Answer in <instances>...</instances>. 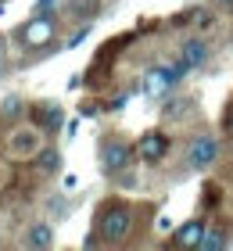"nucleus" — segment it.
I'll return each instance as SVG.
<instances>
[{"instance_id": "f257e3e1", "label": "nucleus", "mask_w": 233, "mask_h": 251, "mask_svg": "<svg viewBox=\"0 0 233 251\" xmlns=\"http://www.w3.org/2000/svg\"><path fill=\"white\" fill-rule=\"evenodd\" d=\"M133 230V208L126 201H108L97 219V237L104 244H122Z\"/></svg>"}, {"instance_id": "f03ea898", "label": "nucleus", "mask_w": 233, "mask_h": 251, "mask_svg": "<svg viewBox=\"0 0 233 251\" xmlns=\"http://www.w3.org/2000/svg\"><path fill=\"white\" fill-rule=\"evenodd\" d=\"M57 36V25H54V18H47V15H36L32 22H26L18 32V43L22 47H29V50H40V47H51Z\"/></svg>"}, {"instance_id": "7ed1b4c3", "label": "nucleus", "mask_w": 233, "mask_h": 251, "mask_svg": "<svg viewBox=\"0 0 233 251\" xmlns=\"http://www.w3.org/2000/svg\"><path fill=\"white\" fill-rule=\"evenodd\" d=\"M186 162H190V169H212L219 162V140L208 133L194 136L190 147H186Z\"/></svg>"}, {"instance_id": "20e7f679", "label": "nucleus", "mask_w": 233, "mask_h": 251, "mask_svg": "<svg viewBox=\"0 0 233 251\" xmlns=\"http://www.w3.org/2000/svg\"><path fill=\"white\" fill-rule=\"evenodd\" d=\"M129 158H133V147L129 144L104 140V147H101V169H104V173H122V169L129 165Z\"/></svg>"}, {"instance_id": "39448f33", "label": "nucleus", "mask_w": 233, "mask_h": 251, "mask_svg": "<svg viewBox=\"0 0 233 251\" xmlns=\"http://www.w3.org/2000/svg\"><path fill=\"white\" fill-rule=\"evenodd\" d=\"M7 151L15 158H32L40 151V129L36 126H26V129H15L7 136Z\"/></svg>"}, {"instance_id": "423d86ee", "label": "nucleus", "mask_w": 233, "mask_h": 251, "mask_svg": "<svg viewBox=\"0 0 233 251\" xmlns=\"http://www.w3.org/2000/svg\"><path fill=\"white\" fill-rule=\"evenodd\" d=\"M165 151H169V136L165 133H158V129H151V133H144L140 136V144H136V154L144 158V162H161L165 158Z\"/></svg>"}, {"instance_id": "0eeeda50", "label": "nucleus", "mask_w": 233, "mask_h": 251, "mask_svg": "<svg viewBox=\"0 0 233 251\" xmlns=\"http://www.w3.org/2000/svg\"><path fill=\"white\" fill-rule=\"evenodd\" d=\"M172 83H176V72H172V68H151L144 75V90L151 97H169Z\"/></svg>"}, {"instance_id": "6e6552de", "label": "nucleus", "mask_w": 233, "mask_h": 251, "mask_svg": "<svg viewBox=\"0 0 233 251\" xmlns=\"http://www.w3.org/2000/svg\"><path fill=\"white\" fill-rule=\"evenodd\" d=\"M180 61L186 68H201L208 61V43L201 36H190V40H183V47H180Z\"/></svg>"}, {"instance_id": "1a4fd4ad", "label": "nucleus", "mask_w": 233, "mask_h": 251, "mask_svg": "<svg viewBox=\"0 0 233 251\" xmlns=\"http://www.w3.org/2000/svg\"><path fill=\"white\" fill-rule=\"evenodd\" d=\"M32 119H43L40 126L43 129H61V122H65V115H61V108L57 104H40V108H32Z\"/></svg>"}, {"instance_id": "9d476101", "label": "nucleus", "mask_w": 233, "mask_h": 251, "mask_svg": "<svg viewBox=\"0 0 233 251\" xmlns=\"http://www.w3.org/2000/svg\"><path fill=\"white\" fill-rule=\"evenodd\" d=\"M201 233H205V226H201V219H194V223H186V226H180V233H176V248H197L201 244Z\"/></svg>"}, {"instance_id": "9b49d317", "label": "nucleus", "mask_w": 233, "mask_h": 251, "mask_svg": "<svg viewBox=\"0 0 233 251\" xmlns=\"http://www.w3.org/2000/svg\"><path fill=\"white\" fill-rule=\"evenodd\" d=\"M36 169L40 173H57V169H61V151H57V147H40L36 151Z\"/></svg>"}, {"instance_id": "f8f14e48", "label": "nucleus", "mask_w": 233, "mask_h": 251, "mask_svg": "<svg viewBox=\"0 0 233 251\" xmlns=\"http://www.w3.org/2000/svg\"><path fill=\"white\" fill-rule=\"evenodd\" d=\"M51 244H54V230H51V226H43V223L32 226V230L26 233V248H40L43 251V248H51Z\"/></svg>"}, {"instance_id": "ddd939ff", "label": "nucleus", "mask_w": 233, "mask_h": 251, "mask_svg": "<svg viewBox=\"0 0 233 251\" xmlns=\"http://www.w3.org/2000/svg\"><path fill=\"white\" fill-rule=\"evenodd\" d=\"M223 244H226V237L219 233V230H212V233H201V244H197V248H201V251H215V248H223Z\"/></svg>"}, {"instance_id": "4468645a", "label": "nucleus", "mask_w": 233, "mask_h": 251, "mask_svg": "<svg viewBox=\"0 0 233 251\" xmlns=\"http://www.w3.org/2000/svg\"><path fill=\"white\" fill-rule=\"evenodd\" d=\"M86 36H90V32H86V29H79V32H76V36H72V40H68V47H79V43H83Z\"/></svg>"}, {"instance_id": "2eb2a0df", "label": "nucleus", "mask_w": 233, "mask_h": 251, "mask_svg": "<svg viewBox=\"0 0 233 251\" xmlns=\"http://www.w3.org/2000/svg\"><path fill=\"white\" fill-rule=\"evenodd\" d=\"M51 7H54V0H40V4H36V15H51Z\"/></svg>"}, {"instance_id": "dca6fc26", "label": "nucleus", "mask_w": 233, "mask_h": 251, "mask_svg": "<svg viewBox=\"0 0 233 251\" xmlns=\"http://www.w3.org/2000/svg\"><path fill=\"white\" fill-rule=\"evenodd\" d=\"M18 108H22L18 97H7V100H4V111H18Z\"/></svg>"}, {"instance_id": "f3484780", "label": "nucleus", "mask_w": 233, "mask_h": 251, "mask_svg": "<svg viewBox=\"0 0 233 251\" xmlns=\"http://www.w3.org/2000/svg\"><path fill=\"white\" fill-rule=\"evenodd\" d=\"M226 126L233 129V104H230V111H226Z\"/></svg>"}, {"instance_id": "a211bd4d", "label": "nucleus", "mask_w": 233, "mask_h": 251, "mask_svg": "<svg viewBox=\"0 0 233 251\" xmlns=\"http://www.w3.org/2000/svg\"><path fill=\"white\" fill-rule=\"evenodd\" d=\"M219 4H223L226 11H233V0H219Z\"/></svg>"}, {"instance_id": "6ab92c4d", "label": "nucleus", "mask_w": 233, "mask_h": 251, "mask_svg": "<svg viewBox=\"0 0 233 251\" xmlns=\"http://www.w3.org/2000/svg\"><path fill=\"white\" fill-rule=\"evenodd\" d=\"M0 72H4V68H0Z\"/></svg>"}]
</instances>
